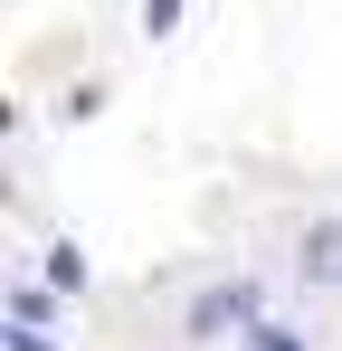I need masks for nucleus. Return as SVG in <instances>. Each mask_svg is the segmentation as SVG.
Returning <instances> with one entry per match:
<instances>
[{
  "mask_svg": "<svg viewBox=\"0 0 342 351\" xmlns=\"http://www.w3.org/2000/svg\"><path fill=\"white\" fill-rule=\"evenodd\" d=\"M257 304H266V294L247 285V276H238V285H209L200 304H190V342H228V332H257Z\"/></svg>",
  "mask_w": 342,
  "mask_h": 351,
  "instance_id": "nucleus-1",
  "label": "nucleus"
},
{
  "mask_svg": "<svg viewBox=\"0 0 342 351\" xmlns=\"http://www.w3.org/2000/svg\"><path fill=\"white\" fill-rule=\"evenodd\" d=\"M38 276H48L57 294H86V256H76V247H48V266H38Z\"/></svg>",
  "mask_w": 342,
  "mask_h": 351,
  "instance_id": "nucleus-2",
  "label": "nucleus"
},
{
  "mask_svg": "<svg viewBox=\"0 0 342 351\" xmlns=\"http://www.w3.org/2000/svg\"><path fill=\"white\" fill-rule=\"evenodd\" d=\"M171 19H181V0H143V38H171Z\"/></svg>",
  "mask_w": 342,
  "mask_h": 351,
  "instance_id": "nucleus-3",
  "label": "nucleus"
},
{
  "mask_svg": "<svg viewBox=\"0 0 342 351\" xmlns=\"http://www.w3.org/2000/svg\"><path fill=\"white\" fill-rule=\"evenodd\" d=\"M10 351H57V342H48V323H10Z\"/></svg>",
  "mask_w": 342,
  "mask_h": 351,
  "instance_id": "nucleus-4",
  "label": "nucleus"
},
{
  "mask_svg": "<svg viewBox=\"0 0 342 351\" xmlns=\"http://www.w3.org/2000/svg\"><path fill=\"white\" fill-rule=\"evenodd\" d=\"M257 351H304V332H285V323H257Z\"/></svg>",
  "mask_w": 342,
  "mask_h": 351,
  "instance_id": "nucleus-5",
  "label": "nucleus"
}]
</instances>
